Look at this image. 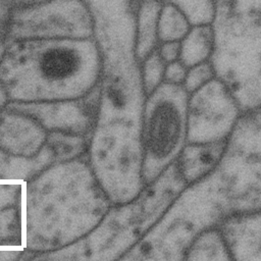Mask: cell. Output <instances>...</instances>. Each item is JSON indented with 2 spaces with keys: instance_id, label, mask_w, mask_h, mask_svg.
Instances as JSON below:
<instances>
[{
  "instance_id": "obj_1",
  "label": "cell",
  "mask_w": 261,
  "mask_h": 261,
  "mask_svg": "<svg viewBox=\"0 0 261 261\" xmlns=\"http://www.w3.org/2000/svg\"><path fill=\"white\" fill-rule=\"evenodd\" d=\"M261 120H237L217 165L187 185L162 216L120 260H184L193 240L226 217L260 210Z\"/></svg>"
},
{
  "instance_id": "obj_2",
  "label": "cell",
  "mask_w": 261,
  "mask_h": 261,
  "mask_svg": "<svg viewBox=\"0 0 261 261\" xmlns=\"http://www.w3.org/2000/svg\"><path fill=\"white\" fill-rule=\"evenodd\" d=\"M91 13L101 64L99 106L94 130L142 146L146 100L136 50L134 0H84Z\"/></svg>"
},
{
  "instance_id": "obj_3",
  "label": "cell",
  "mask_w": 261,
  "mask_h": 261,
  "mask_svg": "<svg viewBox=\"0 0 261 261\" xmlns=\"http://www.w3.org/2000/svg\"><path fill=\"white\" fill-rule=\"evenodd\" d=\"M111 206L88 156L55 162L25 181V249L41 254L66 247L90 232Z\"/></svg>"
},
{
  "instance_id": "obj_4",
  "label": "cell",
  "mask_w": 261,
  "mask_h": 261,
  "mask_svg": "<svg viewBox=\"0 0 261 261\" xmlns=\"http://www.w3.org/2000/svg\"><path fill=\"white\" fill-rule=\"evenodd\" d=\"M94 40H22L7 43L0 81L9 102L73 99L92 91L100 80Z\"/></svg>"
},
{
  "instance_id": "obj_5",
  "label": "cell",
  "mask_w": 261,
  "mask_h": 261,
  "mask_svg": "<svg viewBox=\"0 0 261 261\" xmlns=\"http://www.w3.org/2000/svg\"><path fill=\"white\" fill-rule=\"evenodd\" d=\"M187 186L177 159L132 201L112 205L85 237L61 249L36 254L35 260L120 259L162 216Z\"/></svg>"
},
{
  "instance_id": "obj_6",
  "label": "cell",
  "mask_w": 261,
  "mask_h": 261,
  "mask_svg": "<svg viewBox=\"0 0 261 261\" xmlns=\"http://www.w3.org/2000/svg\"><path fill=\"white\" fill-rule=\"evenodd\" d=\"M209 61L242 112L260 108L261 0H215Z\"/></svg>"
},
{
  "instance_id": "obj_7",
  "label": "cell",
  "mask_w": 261,
  "mask_h": 261,
  "mask_svg": "<svg viewBox=\"0 0 261 261\" xmlns=\"http://www.w3.org/2000/svg\"><path fill=\"white\" fill-rule=\"evenodd\" d=\"M188 98L181 85L167 83L146 97L141 128L145 186L174 162L186 145Z\"/></svg>"
},
{
  "instance_id": "obj_8",
  "label": "cell",
  "mask_w": 261,
  "mask_h": 261,
  "mask_svg": "<svg viewBox=\"0 0 261 261\" xmlns=\"http://www.w3.org/2000/svg\"><path fill=\"white\" fill-rule=\"evenodd\" d=\"M92 36V17L84 0H49L13 10L5 40H84Z\"/></svg>"
},
{
  "instance_id": "obj_9",
  "label": "cell",
  "mask_w": 261,
  "mask_h": 261,
  "mask_svg": "<svg viewBox=\"0 0 261 261\" xmlns=\"http://www.w3.org/2000/svg\"><path fill=\"white\" fill-rule=\"evenodd\" d=\"M241 113L229 90L214 77L189 95L186 143L206 144L227 139Z\"/></svg>"
},
{
  "instance_id": "obj_10",
  "label": "cell",
  "mask_w": 261,
  "mask_h": 261,
  "mask_svg": "<svg viewBox=\"0 0 261 261\" xmlns=\"http://www.w3.org/2000/svg\"><path fill=\"white\" fill-rule=\"evenodd\" d=\"M99 93L98 84L79 98L31 103L8 102L6 108L30 116L47 133L60 132L90 137L96 124Z\"/></svg>"
},
{
  "instance_id": "obj_11",
  "label": "cell",
  "mask_w": 261,
  "mask_h": 261,
  "mask_svg": "<svg viewBox=\"0 0 261 261\" xmlns=\"http://www.w3.org/2000/svg\"><path fill=\"white\" fill-rule=\"evenodd\" d=\"M216 227L231 260L261 261L260 210L230 215Z\"/></svg>"
},
{
  "instance_id": "obj_12",
  "label": "cell",
  "mask_w": 261,
  "mask_h": 261,
  "mask_svg": "<svg viewBox=\"0 0 261 261\" xmlns=\"http://www.w3.org/2000/svg\"><path fill=\"white\" fill-rule=\"evenodd\" d=\"M47 135V130L30 116L6 107L0 111V150L3 152L34 156L46 143Z\"/></svg>"
},
{
  "instance_id": "obj_13",
  "label": "cell",
  "mask_w": 261,
  "mask_h": 261,
  "mask_svg": "<svg viewBox=\"0 0 261 261\" xmlns=\"http://www.w3.org/2000/svg\"><path fill=\"white\" fill-rule=\"evenodd\" d=\"M0 184V249H25L23 234V186Z\"/></svg>"
},
{
  "instance_id": "obj_14",
  "label": "cell",
  "mask_w": 261,
  "mask_h": 261,
  "mask_svg": "<svg viewBox=\"0 0 261 261\" xmlns=\"http://www.w3.org/2000/svg\"><path fill=\"white\" fill-rule=\"evenodd\" d=\"M226 142L227 139L214 143L185 145L177 158V164L187 185L202 178L217 165Z\"/></svg>"
},
{
  "instance_id": "obj_15",
  "label": "cell",
  "mask_w": 261,
  "mask_h": 261,
  "mask_svg": "<svg viewBox=\"0 0 261 261\" xmlns=\"http://www.w3.org/2000/svg\"><path fill=\"white\" fill-rule=\"evenodd\" d=\"M136 50L142 62L159 45L158 20L165 0H134Z\"/></svg>"
},
{
  "instance_id": "obj_16",
  "label": "cell",
  "mask_w": 261,
  "mask_h": 261,
  "mask_svg": "<svg viewBox=\"0 0 261 261\" xmlns=\"http://www.w3.org/2000/svg\"><path fill=\"white\" fill-rule=\"evenodd\" d=\"M55 162L56 156L46 143L30 157L10 155L0 150V180L28 181Z\"/></svg>"
},
{
  "instance_id": "obj_17",
  "label": "cell",
  "mask_w": 261,
  "mask_h": 261,
  "mask_svg": "<svg viewBox=\"0 0 261 261\" xmlns=\"http://www.w3.org/2000/svg\"><path fill=\"white\" fill-rule=\"evenodd\" d=\"M213 47L211 24L191 27L180 40L179 61L187 67L208 61Z\"/></svg>"
},
{
  "instance_id": "obj_18",
  "label": "cell",
  "mask_w": 261,
  "mask_h": 261,
  "mask_svg": "<svg viewBox=\"0 0 261 261\" xmlns=\"http://www.w3.org/2000/svg\"><path fill=\"white\" fill-rule=\"evenodd\" d=\"M184 260L226 261L231 260L225 243L217 227L199 233L185 253Z\"/></svg>"
},
{
  "instance_id": "obj_19",
  "label": "cell",
  "mask_w": 261,
  "mask_h": 261,
  "mask_svg": "<svg viewBox=\"0 0 261 261\" xmlns=\"http://www.w3.org/2000/svg\"><path fill=\"white\" fill-rule=\"evenodd\" d=\"M190 29L191 24L180 11L171 3L165 1L161 7L158 20L159 43L180 41Z\"/></svg>"
},
{
  "instance_id": "obj_20",
  "label": "cell",
  "mask_w": 261,
  "mask_h": 261,
  "mask_svg": "<svg viewBox=\"0 0 261 261\" xmlns=\"http://www.w3.org/2000/svg\"><path fill=\"white\" fill-rule=\"evenodd\" d=\"M89 139L90 137L87 136L49 132L46 144L53 150L56 156V162H61L84 155L88 149Z\"/></svg>"
},
{
  "instance_id": "obj_21",
  "label": "cell",
  "mask_w": 261,
  "mask_h": 261,
  "mask_svg": "<svg viewBox=\"0 0 261 261\" xmlns=\"http://www.w3.org/2000/svg\"><path fill=\"white\" fill-rule=\"evenodd\" d=\"M175 6L191 27L211 24L215 14V0H165Z\"/></svg>"
},
{
  "instance_id": "obj_22",
  "label": "cell",
  "mask_w": 261,
  "mask_h": 261,
  "mask_svg": "<svg viewBox=\"0 0 261 261\" xmlns=\"http://www.w3.org/2000/svg\"><path fill=\"white\" fill-rule=\"evenodd\" d=\"M166 63L160 57L157 48L141 62L142 81L146 96L150 95L162 83Z\"/></svg>"
},
{
  "instance_id": "obj_23",
  "label": "cell",
  "mask_w": 261,
  "mask_h": 261,
  "mask_svg": "<svg viewBox=\"0 0 261 261\" xmlns=\"http://www.w3.org/2000/svg\"><path fill=\"white\" fill-rule=\"evenodd\" d=\"M214 77L215 73L210 61H204L188 68L182 87L190 95L209 83Z\"/></svg>"
},
{
  "instance_id": "obj_24",
  "label": "cell",
  "mask_w": 261,
  "mask_h": 261,
  "mask_svg": "<svg viewBox=\"0 0 261 261\" xmlns=\"http://www.w3.org/2000/svg\"><path fill=\"white\" fill-rule=\"evenodd\" d=\"M187 70L188 68L179 60L167 63L165 65L163 83L182 86V83L187 74Z\"/></svg>"
},
{
  "instance_id": "obj_25",
  "label": "cell",
  "mask_w": 261,
  "mask_h": 261,
  "mask_svg": "<svg viewBox=\"0 0 261 261\" xmlns=\"http://www.w3.org/2000/svg\"><path fill=\"white\" fill-rule=\"evenodd\" d=\"M157 51L162 60L167 64L179 60L180 54V41H169L159 43Z\"/></svg>"
},
{
  "instance_id": "obj_26",
  "label": "cell",
  "mask_w": 261,
  "mask_h": 261,
  "mask_svg": "<svg viewBox=\"0 0 261 261\" xmlns=\"http://www.w3.org/2000/svg\"><path fill=\"white\" fill-rule=\"evenodd\" d=\"M13 9L7 0H0V36L5 38V34L11 18Z\"/></svg>"
},
{
  "instance_id": "obj_27",
  "label": "cell",
  "mask_w": 261,
  "mask_h": 261,
  "mask_svg": "<svg viewBox=\"0 0 261 261\" xmlns=\"http://www.w3.org/2000/svg\"><path fill=\"white\" fill-rule=\"evenodd\" d=\"M25 249H0V261L22 259Z\"/></svg>"
},
{
  "instance_id": "obj_28",
  "label": "cell",
  "mask_w": 261,
  "mask_h": 261,
  "mask_svg": "<svg viewBox=\"0 0 261 261\" xmlns=\"http://www.w3.org/2000/svg\"><path fill=\"white\" fill-rule=\"evenodd\" d=\"M9 5L13 10L16 9H23L34 7L40 4H43L49 0H7Z\"/></svg>"
},
{
  "instance_id": "obj_29",
  "label": "cell",
  "mask_w": 261,
  "mask_h": 261,
  "mask_svg": "<svg viewBox=\"0 0 261 261\" xmlns=\"http://www.w3.org/2000/svg\"><path fill=\"white\" fill-rule=\"evenodd\" d=\"M8 102H9L8 94L6 92L5 87L3 86V84L0 81V111L6 107Z\"/></svg>"
},
{
  "instance_id": "obj_30",
  "label": "cell",
  "mask_w": 261,
  "mask_h": 261,
  "mask_svg": "<svg viewBox=\"0 0 261 261\" xmlns=\"http://www.w3.org/2000/svg\"><path fill=\"white\" fill-rule=\"evenodd\" d=\"M6 47H7V43L4 37L0 36V65L2 63V60L4 58L5 52H6Z\"/></svg>"
}]
</instances>
